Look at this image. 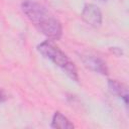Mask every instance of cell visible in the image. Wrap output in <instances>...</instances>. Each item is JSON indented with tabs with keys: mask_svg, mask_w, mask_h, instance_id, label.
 <instances>
[{
	"mask_svg": "<svg viewBox=\"0 0 129 129\" xmlns=\"http://www.w3.org/2000/svg\"><path fill=\"white\" fill-rule=\"evenodd\" d=\"M21 9L34 27L46 37L57 40L62 34L60 22L41 4L25 0L21 4Z\"/></svg>",
	"mask_w": 129,
	"mask_h": 129,
	"instance_id": "1",
	"label": "cell"
},
{
	"mask_svg": "<svg viewBox=\"0 0 129 129\" xmlns=\"http://www.w3.org/2000/svg\"><path fill=\"white\" fill-rule=\"evenodd\" d=\"M37 50L46 58L51 60L55 66L60 68L73 81L78 82V71L75 66V63L69 58L67 54H64L55 44H53L51 41L46 40L41 42L37 46Z\"/></svg>",
	"mask_w": 129,
	"mask_h": 129,
	"instance_id": "2",
	"label": "cell"
},
{
	"mask_svg": "<svg viewBox=\"0 0 129 129\" xmlns=\"http://www.w3.org/2000/svg\"><path fill=\"white\" fill-rule=\"evenodd\" d=\"M83 20L93 27H99L102 24V12L94 4H87L82 11Z\"/></svg>",
	"mask_w": 129,
	"mask_h": 129,
	"instance_id": "3",
	"label": "cell"
},
{
	"mask_svg": "<svg viewBox=\"0 0 129 129\" xmlns=\"http://www.w3.org/2000/svg\"><path fill=\"white\" fill-rule=\"evenodd\" d=\"M84 64L89 68L90 70L102 74V75H107L108 74V69L107 66L105 63V61H103L100 57L95 56V55H84L82 57Z\"/></svg>",
	"mask_w": 129,
	"mask_h": 129,
	"instance_id": "4",
	"label": "cell"
},
{
	"mask_svg": "<svg viewBox=\"0 0 129 129\" xmlns=\"http://www.w3.org/2000/svg\"><path fill=\"white\" fill-rule=\"evenodd\" d=\"M108 86H109L110 91L114 95H116L124 100L125 105L128 104V90L125 85H123L122 83H119L118 81H115V80H109Z\"/></svg>",
	"mask_w": 129,
	"mask_h": 129,
	"instance_id": "5",
	"label": "cell"
},
{
	"mask_svg": "<svg viewBox=\"0 0 129 129\" xmlns=\"http://www.w3.org/2000/svg\"><path fill=\"white\" fill-rule=\"evenodd\" d=\"M51 127L59 128V129H69V128H74V124L71 123L70 120L66 116H63L60 112H55L52 117Z\"/></svg>",
	"mask_w": 129,
	"mask_h": 129,
	"instance_id": "6",
	"label": "cell"
},
{
	"mask_svg": "<svg viewBox=\"0 0 129 129\" xmlns=\"http://www.w3.org/2000/svg\"><path fill=\"white\" fill-rule=\"evenodd\" d=\"M5 100H6V95L3 93V91H1V90H0V103L4 102Z\"/></svg>",
	"mask_w": 129,
	"mask_h": 129,
	"instance_id": "7",
	"label": "cell"
},
{
	"mask_svg": "<svg viewBox=\"0 0 129 129\" xmlns=\"http://www.w3.org/2000/svg\"><path fill=\"white\" fill-rule=\"evenodd\" d=\"M101 1H106V0H101Z\"/></svg>",
	"mask_w": 129,
	"mask_h": 129,
	"instance_id": "8",
	"label": "cell"
}]
</instances>
